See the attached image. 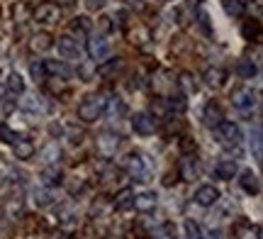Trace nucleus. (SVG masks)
Wrapping results in <instances>:
<instances>
[{
    "label": "nucleus",
    "mask_w": 263,
    "mask_h": 239,
    "mask_svg": "<svg viewBox=\"0 0 263 239\" xmlns=\"http://www.w3.org/2000/svg\"><path fill=\"white\" fill-rule=\"evenodd\" d=\"M185 232H188V239H202L200 237V227H197V222H193V220L185 222Z\"/></svg>",
    "instance_id": "nucleus-41"
},
{
    "label": "nucleus",
    "mask_w": 263,
    "mask_h": 239,
    "mask_svg": "<svg viewBox=\"0 0 263 239\" xmlns=\"http://www.w3.org/2000/svg\"><path fill=\"white\" fill-rule=\"evenodd\" d=\"M217 200H219V191L215 186H200L195 191V203L202 205V208H212Z\"/></svg>",
    "instance_id": "nucleus-11"
},
{
    "label": "nucleus",
    "mask_w": 263,
    "mask_h": 239,
    "mask_svg": "<svg viewBox=\"0 0 263 239\" xmlns=\"http://www.w3.org/2000/svg\"><path fill=\"white\" fill-rule=\"evenodd\" d=\"M127 39H129L134 47H149L151 44V29L144 25H134L132 29H127Z\"/></svg>",
    "instance_id": "nucleus-9"
},
{
    "label": "nucleus",
    "mask_w": 263,
    "mask_h": 239,
    "mask_svg": "<svg viewBox=\"0 0 263 239\" xmlns=\"http://www.w3.org/2000/svg\"><path fill=\"white\" fill-rule=\"evenodd\" d=\"M132 203H134V193L132 191H120L112 200V210L127 212V210H132Z\"/></svg>",
    "instance_id": "nucleus-20"
},
{
    "label": "nucleus",
    "mask_w": 263,
    "mask_h": 239,
    "mask_svg": "<svg viewBox=\"0 0 263 239\" xmlns=\"http://www.w3.org/2000/svg\"><path fill=\"white\" fill-rule=\"evenodd\" d=\"M107 51H110V44H107L103 37H93L90 42H88V54H90L95 61L105 59L107 57Z\"/></svg>",
    "instance_id": "nucleus-18"
},
{
    "label": "nucleus",
    "mask_w": 263,
    "mask_h": 239,
    "mask_svg": "<svg viewBox=\"0 0 263 239\" xmlns=\"http://www.w3.org/2000/svg\"><path fill=\"white\" fill-rule=\"evenodd\" d=\"M32 17L37 20V22H47V25H51V22H59V17H61V8H59L57 3H42L37 10H32Z\"/></svg>",
    "instance_id": "nucleus-4"
},
{
    "label": "nucleus",
    "mask_w": 263,
    "mask_h": 239,
    "mask_svg": "<svg viewBox=\"0 0 263 239\" xmlns=\"http://www.w3.org/2000/svg\"><path fill=\"white\" fill-rule=\"evenodd\" d=\"M85 5H88L90 10H100L105 5V0H85Z\"/></svg>",
    "instance_id": "nucleus-47"
},
{
    "label": "nucleus",
    "mask_w": 263,
    "mask_h": 239,
    "mask_svg": "<svg viewBox=\"0 0 263 239\" xmlns=\"http://www.w3.org/2000/svg\"><path fill=\"white\" fill-rule=\"evenodd\" d=\"M256 103V93L249 86H239L232 90V105L239 107V110H246Z\"/></svg>",
    "instance_id": "nucleus-7"
},
{
    "label": "nucleus",
    "mask_w": 263,
    "mask_h": 239,
    "mask_svg": "<svg viewBox=\"0 0 263 239\" xmlns=\"http://www.w3.org/2000/svg\"><path fill=\"white\" fill-rule=\"evenodd\" d=\"M241 37L246 42H258L261 39V22H258V17H249L241 25Z\"/></svg>",
    "instance_id": "nucleus-16"
},
{
    "label": "nucleus",
    "mask_w": 263,
    "mask_h": 239,
    "mask_svg": "<svg viewBox=\"0 0 263 239\" xmlns=\"http://www.w3.org/2000/svg\"><path fill=\"white\" fill-rule=\"evenodd\" d=\"M132 127H134L137 134L149 137V134H154V130H156V120L151 115H146V113H137V115L132 117Z\"/></svg>",
    "instance_id": "nucleus-8"
},
{
    "label": "nucleus",
    "mask_w": 263,
    "mask_h": 239,
    "mask_svg": "<svg viewBox=\"0 0 263 239\" xmlns=\"http://www.w3.org/2000/svg\"><path fill=\"white\" fill-rule=\"evenodd\" d=\"M236 71H239V76L241 78H251L256 73V64L254 61H249V59H244V61L236 64Z\"/></svg>",
    "instance_id": "nucleus-36"
},
{
    "label": "nucleus",
    "mask_w": 263,
    "mask_h": 239,
    "mask_svg": "<svg viewBox=\"0 0 263 239\" xmlns=\"http://www.w3.org/2000/svg\"><path fill=\"white\" fill-rule=\"evenodd\" d=\"M90 29H93V25H90L88 17H76L73 22H71V32H73V34H88Z\"/></svg>",
    "instance_id": "nucleus-32"
},
{
    "label": "nucleus",
    "mask_w": 263,
    "mask_h": 239,
    "mask_svg": "<svg viewBox=\"0 0 263 239\" xmlns=\"http://www.w3.org/2000/svg\"><path fill=\"white\" fill-rule=\"evenodd\" d=\"M112 212V200L110 198H98V200L93 203V208H90V215H93V220H105L107 215Z\"/></svg>",
    "instance_id": "nucleus-19"
},
{
    "label": "nucleus",
    "mask_w": 263,
    "mask_h": 239,
    "mask_svg": "<svg viewBox=\"0 0 263 239\" xmlns=\"http://www.w3.org/2000/svg\"><path fill=\"white\" fill-rule=\"evenodd\" d=\"M215 173L217 178H222V181H229L232 176L236 173V163L232 161V159H222V161L215 166Z\"/></svg>",
    "instance_id": "nucleus-25"
},
{
    "label": "nucleus",
    "mask_w": 263,
    "mask_h": 239,
    "mask_svg": "<svg viewBox=\"0 0 263 239\" xmlns=\"http://www.w3.org/2000/svg\"><path fill=\"white\" fill-rule=\"evenodd\" d=\"M105 107H107V100H105L100 93L85 96L83 100H81V105H78V117H81L83 122H95V120H100V115L105 113Z\"/></svg>",
    "instance_id": "nucleus-1"
},
{
    "label": "nucleus",
    "mask_w": 263,
    "mask_h": 239,
    "mask_svg": "<svg viewBox=\"0 0 263 239\" xmlns=\"http://www.w3.org/2000/svg\"><path fill=\"white\" fill-rule=\"evenodd\" d=\"M110 29H112V20H110V17H100L98 22H95V34H98V37L107 34Z\"/></svg>",
    "instance_id": "nucleus-40"
},
{
    "label": "nucleus",
    "mask_w": 263,
    "mask_h": 239,
    "mask_svg": "<svg viewBox=\"0 0 263 239\" xmlns=\"http://www.w3.org/2000/svg\"><path fill=\"white\" fill-rule=\"evenodd\" d=\"M156 208V193L144 191L139 195H134V203H132V210H139V212H151Z\"/></svg>",
    "instance_id": "nucleus-14"
},
{
    "label": "nucleus",
    "mask_w": 263,
    "mask_h": 239,
    "mask_svg": "<svg viewBox=\"0 0 263 239\" xmlns=\"http://www.w3.org/2000/svg\"><path fill=\"white\" fill-rule=\"evenodd\" d=\"M42 64H44V71L51 73V76H59V78L71 76V68L64 66V64H59V61H42Z\"/></svg>",
    "instance_id": "nucleus-29"
},
{
    "label": "nucleus",
    "mask_w": 263,
    "mask_h": 239,
    "mask_svg": "<svg viewBox=\"0 0 263 239\" xmlns=\"http://www.w3.org/2000/svg\"><path fill=\"white\" fill-rule=\"evenodd\" d=\"M57 47H59V51H61L64 57H68V59H78V54H81L78 44H76L71 37H59L57 39Z\"/></svg>",
    "instance_id": "nucleus-21"
},
{
    "label": "nucleus",
    "mask_w": 263,
    "mask_h": 239,
    "mask_svg": "<svg viewBox=\"0 0 263 239\" xmlns=\"http://www.w3.org/2000/svg\"><path fill=\"white\" fill-rule=\"evenodd\" d=\"M234 237L236 239H261V227L254 225L251 220L239 217V220L234 222Z\"/></svg>",
    "instance_id": "nucleus-6"
},
{
    "label": "nucleus",
    "mask_w": 263,
    "mask_h": 239,
    "mask_svg": "<svg viewBox=\"0 0 263 239\" xmlns=\"http://www.w3.org/2000/svg\"><path fill=\"white\" fill-rule=\"evenodd\" d=\"M197 25H200V29H202L205 34H212V29H210V25H207V15H205V12H197Z\"/></svg>",
    "instance_id": "nucleus-43"
},
{
    "label": "nucleus",
    "mask_w": 263,
    "mask_h": 239,
    "mask_svg": "<svg viewBox=\"0 0 263 239\" xmlns=\"http://www.w3.org/2000/svg\"><path fill=\"white\" fill-rule=\"evenodd\" d=\"M51 47H54V37H51L49 32H37V34L32 37V49H34V51H49Z\"/></svg>",
    "instance_id": "nucleus-24"
},
{
    "label": "nucleus",
    "mask_w": 263,
    "mask_h": 239,
    "mask_svg": "<svg viewBox=\"0 0 263 239\" xmlns=\"http://www.w3.org/2000/svg\"><path fill=\"white\" fill-rule=\"evenodd\" d=\"M151 86H154V90H156L159 96H163V93H166V90H171V88L176 86V83L171 81V73H168V71H159V76L151 81Z\"/></svg>",
    "instance_id": "nucleus-22"
},
{
    "label": "nucleus",
    "mask_w": 263,
    "mask_h": 239,
    "mask_svg": "<svg viewBox=\"0 0 263 239\" xmlns=\"http://www.w3.org/2000/svg\"><path fill=\"white\" fill-rule=\"evenodd\" d=\"M176 86H178L180 90L185 93V96H193V93H195V90H197V86H195V78L190 76L188 71H183V73H180V76H178V81H176Z\"/></svg>",
    "instance_id": "nucleus-27"
},
{
    "label": "nucleus",
    "mask_w": 263,
    "mask_h": 239,
    "mask_svg": "<svg viewBox=\"0 0 263 239\" xmlns=\"http://www.w3.org/2000/svg\"><path fill=\"white\" fill-rule=\"evenodd\" d=\"M120 68H122V61H120V59H110L107 64H100V66H98V73H100V76H110V73H117Z\"/></svg>",
    "instance_id": "nucleus-35"
},
{
    "label": "nucleus",
    "mask_w": 263,
    "mask_h": 239,
    "mask_svg": "<svg viewBox=\"0 0 263 239\" xmlns=\"http://www.w3.org/2000/svg\"><path fill=\"white\" fill-rule=\"evenodd\" d=\"M132 8H137V10H144V0H127Z\"/></svg>",
    "instance_id": "nucleus-48"
},
{
    "label": "nucleus",
    "mask_w": 263,
    "mask_h": 239,
    "mask_svg": "<svg viewBox=\"0 0 263 239\" xmlns=\"http://www.w3.org/2000/svg\"><path fill=\"white\" fill-rule=\"evenodd\" d=\"M222 8H224V12L232 15V17H241V15H244V3H241V0H222Z\"/></svg>",
    "instance_id": "nucleus-30"
},
{
    "label": "nucleus",
    "mask_w": 263,
    "mask_h": 239,
    "mask_svg": "<svg viewBox=\"0 0 263 239\" xmlns=\"http://www.w3.org/2000/svg\"><path fill=\"white\" fill-rule=\"evenodd\" d=\"M215 134L224 146H236V144L241 142V130L234 122H219L215 127Z\"/></svg>",
    "instance_id": "nucleus-3"
},
{
    "label": "nucleus",
    "mask_w": 263,
    "mask_h": 239,
    "mask_svg": "<svg viewBox=\"0 0 263 239\" xmlns=\"http://www.w3.org/2000/svg\"><path fill=\"white\" fill-rule=\"evenodd\" d=\"M100 178H103V186H117V183L122 181V171L112 166V163H107L103 171H100Z\"/></svg>",
    "instance_id": "nucleus-23"
},
{
    "label": "nucleus",
    "mask_w": 263,
    "mask_h": 239,
    "mask_svg": "<svg viewBox=\"0 0 263 239\" xmlns=\"http://www.w3.org/2000/svg\"><path fill=\"white\" fill-rule=\"evenodd\" d=\"M8 90H10V93H15V96L25 93V81H22V76H20V73H10V76H8Z\"/></svg>",
    "instance_id": "nucleus-33"
},
{
    "label": "nucleus",
    "mask_w": 263,
    "mask_h": 239,
    "mask_svg": "<svg viewBox=\"0 0 263 239\" xmlns=\"http://www.w3.org/2000/svg\"><path fill=\"white\" fill-rule=\"evenodd\" d=\"M151 113H154V120H156V117H163L166 115V113H168V103H166V98H154V100H151Z\"/></svg>",
    "instance_id": "nucleus-31"
},
{
    "label": "nucleus",
    "mask_w": 263,
    "mask_h": 239,
    "mask_svg": "<svg viewBox=\"0 0 263 239\" xmlns=\"http://www.w3.org/2000/svg\"><path fill=\"white\" fill-rule=\"evenodd\" d=\"M178 176H180L178 169H176V171H168V173H166V178H163V186H171V183H176V181H178Z\"/></svg>",
    "instance_id": "nucleus-44"
},
{
    "label": "nucleus",
    "mask_w": 263,
    "mask_h": 239,
    "mask_svg": "<svg viewBox=\"0 0 263 239\" xmlns=\"http://www.w3.org/2000/svg\"><path fill=\"white\" fill-rule=\"evenodd\" d=\"M180 127H183V122H180V120H176V122H173V120H168V124H166V132H180Z\"/></svg>",
    "instance_id": "nucleus-45"
},
{
    "label": "nucleus",
    "mask_w": 263,
    "mask_h": 239,
    "mask_svg": "<svg viewBox=\"0 0 263 239\" xmlns=\"http://www.w3.org/2000/svg\"><path fill=\"white\" fill-rule=\"evenodd\" d=\"M12 15H15V22H25L27 17H32V10H29L27 3H15V8H12Z\"/></svg>",
    "instance_id": "nucleus-34"
},
{
    "label": "nucleus",
    "mask_w": 263,
    "mask_h": 239,
    "mask_svg": "<svg viewBox=\"0 0 263 239\" xmlns=\"http://www.w3.org/2000/svg\"><path fill=\"white\" fill-rule=\"evenodd\" d=\"M95 146H98V154L112 156L115 149L120 146V137H117L115 132H100L98 134V139H95Z\"/></svg>",
    "instance_id": "nucleus-5"
},
{
    "label": "nucleus",
    "mask_w": 263,
    "mask_h": 239,
    "mask_svg": "<svg viewBox=\"0 0 263 239\" xmlns=\"http://www.w3.org/2000/svg\"><path fill=\"white\" fill-rule=\"evenodd\" d=\"M178 146H180V154H185V156H193V154L197 152V144L193 137H180Z\"/></svg>",
    "instance_id": "nucleus-37"
},
{
    "label": "nucleus",
    "mask_w": 263,
    "mask_h": 239,
    "mask_svg": "<svg viewBox=\"0 0 263 239\" xmlns=\"http://www.w3.org/2000/svg\"><path fill=\"white\" fill-rule=\"evenodd\" d=\"M32 76L39 78V81H47V71H44V64H42V61L32 66Z\"/></svg>",
    "instance_id": "nucleus-42"
},
{
    "label": "nucleus",
    "mask_w": 263,
    "mask_h": 239,
    "mask_svg": "<svg viewBox=\"0 0 263 239\" xmlns=\"http://www.w3.org/2000/svg\"><path fill=\"white\" fill-rule=\"evenodd\" d=\"M39 178L44 181V186L54 188V186H61V183H64V173H61V169H59L57 163H51V166H44V169H42Z\"/></svg>",
    "instance_id": "nucleus-13"
},
{
    "label": "nucleus",
    "mask_w": 263,
    "mask_h": 239,
    "mask_svg": "<svg viewBox=\"0 0 263 239\" xmlns=\"http://www.w3.org/2000/svg\"><path fill=\"white\" fill-rule=\"evenodd\" d=\"M239 186H241V188H244L246 193H251V195H258V193H261V183H258V176H256V173L251 171V169L241 171Z\"/></svg>",
    "instance_id": "nucleus-15"
},
{
    "label": "nucleus",
    "mask_w": 263,
    "mask_h": 239,
    "mask_svg": "<svg viewBox=\"0 0 263 239\" xmlns=\"http://www.w3.org/2000/svg\"><path fill=\"white\" fill-rule=\"evenodd\" d=\"M151 239H176V225L173 222H163L151 232Z\"/></svg>",
    "instance_id": "nucleus-28"
},
{
    "label": "nucleus",
    "mask_w": 263,
    "mask_h": 239,
    "mask_svg": "<svg viewBox=\"0 0 263 239\" xmlns=\"http://www.w3.org/2000/svg\"><path fill=\"white\" fill-rule=\"evenodd\" d=\"M34 200H37V205H49V203H51V198H49V193H39Z\"/></svg>",
    "instance_id": "nucleus-46"
},
{
    "label": "nucleus",
    "mask_w": 263,
    "mask_h": 239,
    "mask_svg": "<svg viewBox=\"0 0 263 239\" xmlns=\"http://www.w3.org/2000/svg\"><path fill=\"white\" fill-rule=\"evenodd\" d=\"M202 120H205L207 127H212L215 130L219 122H224V113H222V107H219V103L217 100H210L205 105V110H202Z\"/></svg>",
    "instance_id": "nucleus-10"
},
{
    "label": "nucleus",
    "mask_w": 263,
    "mask_h": 239,
    "mask_svg": "<svg viewBox=\"0 0 263 239\" xmlns=\"http://www.w3.org/2000/svg\"><path fill=\"white\" fill-rule=\"evenodd\" d=\"M0 142H5V144H15V142H17V132H12L5 122L0 124Z\"/></svg>",
    "instance_id": "nucleus-39"
},
{
    "label": "nucleus",
    "mask_w": 263,
    "mask_h": 239,
    "mask_svg": "<svg viewBox=\"0 0 263 239\" xmlns=\"http://www.w3.org/2000/svg\"><path fill=\"white\" fill-rule=\"evenodd\" d=\"M61 239H73V237H61Z\"/></svg>",
    "instance_id": "nucleus-50"
},
{
    "label": "nucleus",
    "mask_w": 263,
    "mask_h": 239,
    "mask_svg": "<svg viewBox=\"0 0 263 239\" xmlns=\"http://www.w3.org/2000/svg\"><path fill=\"white\" fill-rule=\"evenodd\" d=\"M205 83L210 88H222L227 83V71L224 68H219V66H212V68H207L205 71Z\"/></svg>",
    "instance_id": "nucleus-17"
},
{
    "label": "nucleus",
    "mask_w": 263,
    "mask_h": 239,
    "mask_svg": "<svg viewBox=\"0 0 263 239\" xmlns=\"http://www.w3.org/2000/svg\"><path fill=\"white\" fill-rule=\"evenodd\" d=\"M12 152H15V159H20V161H27V159H32L34 156V144H32V139H25V137H17V142L12 144Z\"/></svg>",
    "instance_id": "nucleus-12"
},
{
    "label": "nucleus",
    "mask_w": 263,
    "mask_h": 239,
    "mask_svg": "<svg viewBox=\"0 0 263 239\" xmlns=\"http://www.w3.org/2000/svg\"><path fill=\"white\" fill-rule=\"evenodd\" d=\"M127 173H129L134 181H149V166H146V159L141 154H129L127 156Z\"/></svg>",
    "instance_id": "nucleus-2"
},
{
    "label": "nucleus",
    "mask_w": 263,
    "mask_h": 239,
    "mask_svg": "<svg viewBox=\"0 0 263 239\" xmlns=\"http://www.w3.org/2000/svg\"><path fill=\"white\" fill-rule=\"evenodd\" d=\"M47 88H49V93L51 96H61L66 98L68 96V86H66V78H47Z\"/></svg>",
    "instance_id": "nucleus-26"
},
{
    "label": "nucleus",
    "mask_w": 263,
    "mask_h": 239,
    "mask_svg": "<svg viewBox=\"0 0 263 239\" xmlns=\"http://www.w3.org/2000/svg\"><path fill=\"white\" fill-rule=\"evenodd\" d=\"M42 156H44V161H49V163H54L59 159V146H57V142H49L44 149H42Z\"/></svg>",
    "instance_id": "nucleus-38"
},
{
    "label": "nucleus",
    "mask_w": 263,
    "mask_h": 239,
    "mask_svg": "<svg viewBox=\"0 0 263 239\" xmlns=\"http://www.w3.org/2000/svg\"><path fill=\"white\" fill-rule=\"evenodd\" d=\"M76 0H57V5H73Z\"/></svg>",
    "instance_id": "nucleus-49"
}]
</instances>
